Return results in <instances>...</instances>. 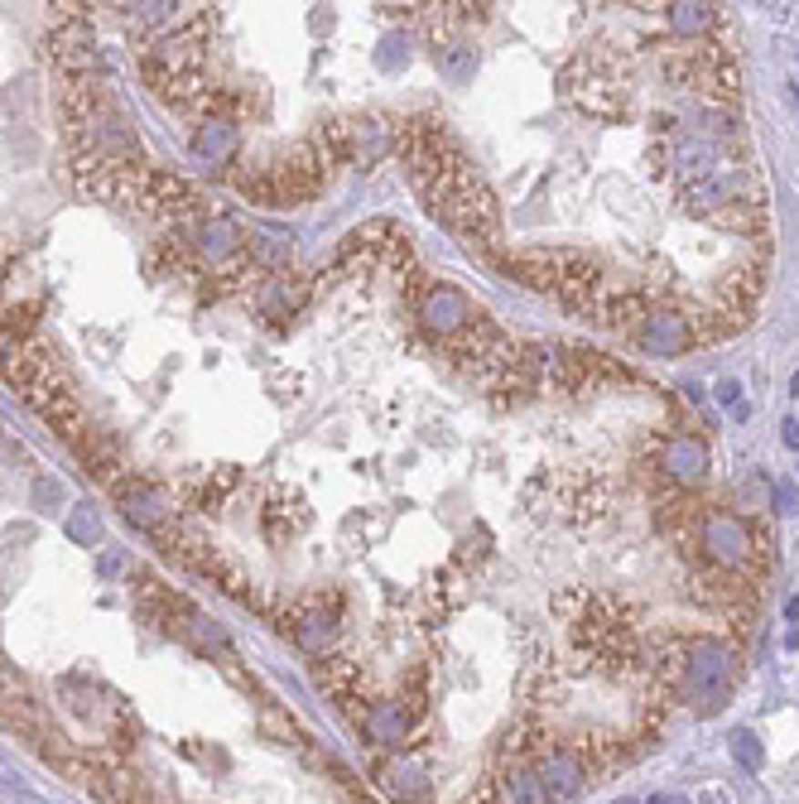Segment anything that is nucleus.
<instances>
[{"instance_id":"0eeeda50","label":"nucleus","mask_w":799,"mask_h":804,"mask_svg":"<svg viewBox=\"0 0 799 804\" xmlns=\"http://www.w3.org/2000/svg\"><path fill=\"white\" fill-rule=\"evenodd\" d=\"M732 747H737V757H742V761H752V766L761 761V757H756V742H752L746 732H737V737H732Z\"/></svg>"},{"instance_id":"7ed1b4c3","label":"nucleus","mask_w":799,"mask_h":804,"mask_svg":"<svg viewBox=\"0 0 799 804\" xmlns=\"http://www.w3.org/2000/svg\"><path fill=\"white\" fill-rule=\"evenodd\" d=\"M241 487V473L236 467H189L179 477V496L189 501L193 511H222V501Z\"/></svg>"},{"instance_id":"423d86ee","label":"nucleus","mask_w":799,"mask_h":804,"mask_svg":"<svg viewBox=\"0 0 799 804\" xmlns=\"http://www.w3.org/2000/svg\"><path fill=\"white\" fill-rule=\"evenodd\" d=\"M737 395H742V391H737V381H722V385H718V400H722V405L732 410V414H746V405H742Z\"/></svg>"},{"instance_id":"39448f33","label":"nucleus","mask_w":799,"mask_h":804,"mask_svg":"<svg viewBox=\"0 0 799 804\" xmlns=\"http://www.w3.org/2000/svg\"><path fill=\"white\" fill-rule=\"evenodd\" d=\"M193 155L227 169V164L241 159V126L236 121H222V116H202L193 126Z\"/></svg>"},{"instance_id":"1a4fd4ad","label":"nucleus","mask_w":799,"mask_h":804,"mask_svg":"<svg viewBox=\"0 0 799 804\" xmlns=\"http://www.w3.org/2000/svg\"><path fill=\"white\" fill-rule=\"evenodd\" d=\"M650 804H670V795H655V799H650Z\"/></svg>"},{"instance_id":"20e7f679","label":"nucleus","mask_w":799,"mask_h":804,"mask_svg":"<svg viewBox=\"0 0 799 804\" xmlns=\"http://www.w3.org/2000/svg\"><path fill=\"white\" fill-rule=\"evenodd\" d=\"M631 342L640 351H650V357H679V351L699 347V342H693V328L679 313H670V309H660V313L645 318V323L631 332Z\"/></svg>"},{"instance_id":"f03ea898","label":"nucleus","mask_w":799,"mask_h":804,"mask_svg":"<svg viewBox=\"0 0 799 804\" xmlns=\"http://www.w3.org/2000/svg\"><path fill=\"white\" fill-rule=\"evenodd\" d=\"M303 304H309V284L294 280V275H284V270H270L261 275V284L251 290V309H256L265 323H289Z\"/></svg>"},{"instance_id":"6e6552de","label":"nucleus","mask_w":799,"mask_h":804,"mask_svg":"<svg viewBox=\"0 0 799 804\" xmlns=\"http://www.w3.org/2000/svg\"><path fill=\"white\" fill-rule=\"evenodd\" d=\"M780 433H785L790 448H799V420H785V429H780Z\"/></svg>"},{"instance_id":"f257e3e1","label":"nucleus","mask_w":799,"mask_h":804,"mask_svg":"<svg viewBox=\"0 0 799 804\" xmlns=\"http://www.w3.org/2000/svg\"><path fill=\"white\" fill-rule=\"evenodd\" d=\"M111 501L126 511V521L140 525L145 534H155V530H164L169 521H174V515H169V492L155 487V482H145V477H135V473L111 492Z\"/></svg>"}]
</instances>
